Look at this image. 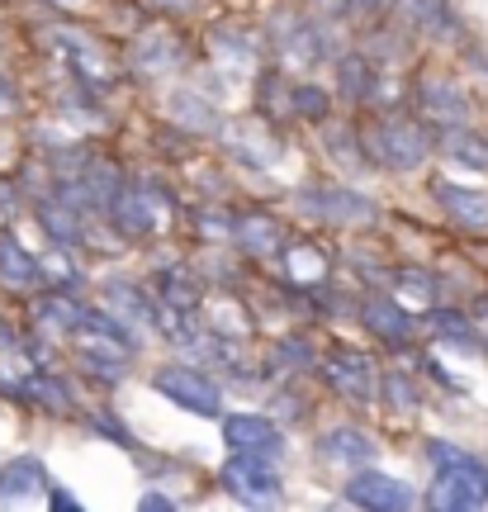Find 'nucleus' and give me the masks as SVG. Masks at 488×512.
Segmentation results:
<instances>
[{
  "label": "nucleus",
  "mask_w": 488,
  "mask_h": 512,
  "mask_svg": "<svg viewBox=\"0 0 488 512\" xmlns=\"http://www.w3.org/2000/svg\"><path fill=\"white\" fill-rule=\"evenodd\" d=\"M432 195L441 200V209H446L460 228H488V195L465 190V185H451V181H436Z\"/></svg>",
  "instance_id": "9b49d317"
},
{
  "label": "nucleus",
  "mask_w": 488,
  "mask_h": 512,
  "mask_svg": "<svg viewBox=\"0 0 488 512\" xmlns=\"http://www.w3.org/2000/svg\"><path fill=\"white\" fill-rule=\"evenodd\" d=\"M233 238L242 252L252 256H275L280 252V242H285V228L271 219V214H242V219L233 223Z\"/></svg>",
  "instance_id": "ddd939ff"
},
{
  "label": "nucleus",
  "mask_w": 488,
  "mask_h": 512,
  "mask_svg": "<svg viewBox=\"0 0 488 512\" xmlns=\"http://www.w3.org/2000/svg\"><path fill=\"white\" fill-rule=\"evenodd\" d=\"M138 508H152V512H171V508H176V498H166V494H143V498H138Z\"/></svg>",
  "instance_id": "393cba45"
},
{
  "label": "nucleus",
  "mask_w": 488,
  "mask_h": 512,
  "mask_svg": "<svg viewBox=\"0 0 488 512\" xmlns=\"http://www.w3.org/2000/svg\"><path fill=\"white\" fill-rule=\"evenodd\" d=\"M446 157L460 162L465 171H488V138H474V133H451L446 138Z\"/></svg>",
  "instance_id": "a211bd4d"
},
{
  "label": "nucleus",
  "mask_w": 488,
  "mask_h": 512,
  "mask_svg": "<svg viewBox=\"0 0 488 512\" xmlns=\"http://www.w3.org/2000/svg\"><path fill=\"white\" fill-rule=\"evenodd\" d=\"M38 219L48 223V233H53V238H62V242L76 238V219L67 214V209H57V204H43V214H38Z\"/></svg>",
  "instance_id": "b1692460"
},
{
  "label": "nucleus",
  "mask_w": 488,
  "mask_h": 512,
  "mask_svg": "<svg viewBox=\"0 0 488 512\" xmlns=\"http://www.w3.org/2000/svg\"><path fill=\"white\" fill-rule=\"evenodd\" d=\"M15 342H19V337H15V332H10V323H0V351H10V347H15Z\"/></svg>",
  "instance_id": "cd10ccee"
},
{
  "label": "nucleus",
  "mask_w": 488,
  "mask_h": 512,
  "mask_svg": "<svg viewBox=\"0 0 488 512\" xmlns=\"http://www.w3.org/2000/svg\"><path fill=\"white\" fill-rule=\"evenodd\" d=\"M318 451H323L327 465H370L375 460V441L356 432V427H332Z\"/></svg>",
  "instance_id": "2eb2a0df"
},
{
  "label": "nucleus",
  "mask_w": 488,
  "mask_h": 512,
  "mask_svg": "<svg viewBox=\"0 0 488 512\" xmlns=\"http://www.w3.org/2000/svg\"><path fill=\"white\" fill-rule=\"evenodd\" d=\"M299 209L318 223H370L375 219V204L356 195V190H342V185H318V190H304L299 195Z\"/></svg>",
  "instance_id": "6e6552de"
},
{
  "label": "nucleus",
  "mask_w": 488,
  "mask_h": 512,
  "mask_svg": "<svg viewBox=\"0 0 488 512\" xmlns=\"http://www.w3.org/2000/svg\"><path fill=\"white\" fill-rule=\"evenodd\" d=\"M323 375H327V384H332L346 403H356V408H365V403L375 399V361L361 356V351H351V347L327 351Z\"/></svg>",
  "instance_id": "0eeeda50"
},
{
  "label": "nucleus",
  "mask_w": 488,
  "mask_h": 512,
  "mask_svg": "<svg viewBox=\"0 0 488 512\" xmlns=\"http://www.w3.org/2000/svg\"><path fill=\"white\" fill-rule=\"evenodd\" d=\"M318 5H323L327 15H346L351 10V0H318Z\"/></svg>",
  "instance_id": "bb28decb"
},
{
  "label": "nucleus",
  "mask_w": 488,
  "mask_h": 512,
  "mask_svg": "<svg viewBox=\"0 0 488 512\" xmlns=\"http://www.w3.org/2000/svg\"><path fill=\"white\" fill-rule=\"evenodd\" d=\"M223 441L237 456H261V460H280L285 456V432L261 413H228L223 418Z\"/></svg>",
  "instance_id": "423d86ee"
},
{
  "label": "nucleus",
  "mask_w": 488,
  "mask_h": 512,
  "mask_svg": "<svg viewBox=\"0 0 488 512\" xmlns=\"http://www.w3.org/2000/svg\"><path fill=\"white\" fill-rule=\"evenodd\" d=\"M436 337L451 342V347H460V351H479V332H470V318L455 313V309L436 313Z\"/></svg>",
  "instance_id": "6ab92c4d"
},
{
  "label": "nucleus",
  "mask_w": 488,
  "mask_h": 512,
  "mask_svg": "<svg viewBox=\"0 0 488 512\" xmlns=\"http://www.w3.org/2000/svg\"><path fill=\"white\" fill-rule=\"evenodd\" d=\"M109 209H114V223L124 228L128 238H147L157 228V209H152V200H147L143 190H124Z\"/></svg>",
  "instance_id": "f3484780"
},
{
  "label": "nucleus",
  "mask_w": 488,
  "mask_h": 512,
  "mask_svg": "<svg viewBox=\"0 0 488 512\" xmlns=\"http://www.w3.org/2000/svg\"><path fill=\"white\" fill-rule=\"evenodd\" d=\"M427 460L436 465L432 494H427V508L436 512H474L488 503V465L470 451H460L451 441H432L427 446Z\"/></svg>",
  "instance_id": "f257e3e1"
},
{
  "label": "nucleus",
  "mask_w": 488,
  "mask_h": 512,
  "mask_svg": "<svg viewBox=\"0 0 488 512\" xmlns=\"http://www.w3.org/2000/svg\"><path fill=\"white\" fill-rule=\"evenodd\" d=\"M384 399H389V408H398V413H413L417 408L413 380H403V375H384Z\"/></svg>",
  "instance_id": "4be33fe9"
},
{
  "label": "nucleus",
  "mask_w": 488,
  "mask_h": 512,
  "mask_svg": "<svg viewBox=\"0 0 488 512\" xmlns=\"http://www.w3.org/2000/svg\"><path fill=\"white\" fill-rule=\"evenodd\" d=\"M422 114L441 128H460L470 119V105H465V95L455 91V81H436L432 76V81L422 86Z\"/></svg>",
  "instance_id": "f8f14e48"
},
{
  "label": "nucleus",
  "mask_w": 488,
  "mask_h": 512,
  "mask_svg": "<svg viewBox=\"0 0 488 512\" xmlns=\"http://www.w3.org/2000/svg\"><path fill=\"white\" fill-rule=\"evenodd\" d=\"M342 498L351 508H375V512H403L417 503V494L403 484V479L384 475V470H370V465H361L356 475L346 479Z\"/></svg>",
  "instance_id": "39448f33"
},
{
  "label": "nucleus",
  "mask_w": 488,
  "mask_h": 512,
  "mask_svg": "<svg viewBox=\"0 0 488 512\" xmlns=\"http://www.w3.org/2000/svg\"><path fill=\"white\" fill-rule=\"evenodd\" d=\"M361 323H365L370 332H375V337H384L389 347H403V342L413 337V318H408V309H403L398 299H384V294L365 299Z\"/></svg>",
  "instance_id": "9d476101"
},
{
  "label": "nucleus",
  "mask_w": 488,
  "mask_h": 512,
  "mask_svg": "<svg viewBox=\"0 0 488 512\" xmlns=\"http://www.w3.org/2000/svg\"><path fill=\"white\" fill-rule=\"evenodd\" d=\"M218 484L237 498V503H271L280 498V475H275V460H261V456H237L218 470Z\"/></svg>",
  "instance_id": "20e7f679"
},
{
  "label": "nucleus",
  "mask_w": 488,
  "mask_h": 512,
  "mask_svg": "<svg viewBox=\"0 0 488 512\" xmlns=\"http://www.w3.org/2000/svg\"><path fill=\"white\" fill-rule=\"evenodd\" d=\"M275 48L285 67H313L323 57V38L304 19H275Z\"/></svg>",
  "instance_id": "1a4fd4ad"
},
{
  "label": "nucleus",
  "mask_w": 488,
  "mask_h": 512,
  "mask_svg": "<svg viewBox=\"0 0 488 512\" xmlns=\"http://www.w3.org/2000/svg\"><path fill=\"white\" fill-rule=\"evenodd\" d=\"M152 389L171 399L176 408L185 413H195V418H218L223 413V394H218V384L204 375V370H190V366H162L152 375Z\"/></svg>",
  "instance_id": "f03ea898"
},
{
  "label": "nucleus",
  "mask_w": 488,
  "mask_h": 512,
  "mask_svg": "<svg viewBox=\"0 0 488 512\" xmlns=\"http://www.w3.org/2000/svg\"><path fill=\"white\" fill-rule=\"evenodd\" d=\"M48 503H53V508H76V498L67 494V489H48Z\"/></svg>",
  "instance_id": "a878e982"
},
{
  "label": "nucleus",
  "mask_w": 488,
  "mask_h": 512,
  "mask_svg": "<svg viewBox=\"0 0 488 512\" xmlns=\"http://www.w3.org/2000/svg\"><path fill=\"white\" fill-rule=\"evenodd\" d=\"M484 332H488V328H484Z\"/></svg>",
  "instance_id": "c85d7f7f"
},
{
  "label": "nucleus",
  "mask_w": 488,
  "mask_h": 512,
  "mask_svg": "<svg viewBox=\"0 0 488 512\" xmlns=\"http://www.w3.org/2000/svg\"><path fill=\"white\" fill-rule=\"evenodd\" d=\"M138 57H147L143 72H166V67H176V57H181V48H176V38L171 34H152L138 43Z\"/></svg>",
  "instance_id": "aec40b11"
},
{
  "label": "nucleus",
  "mask_w": 488,
  "mask_h": 512,
  "mask_svg": "<svg viewBox=\"0 0 488 512\" xmlns=\"http://www.w3.org/2000/svg\"><path fill=\"white\" fill-rule=\"evenodd\" d=\"M375 152H380L384 166H394V171H417V166L427 162V152H432V138H427V128L413 124V119H403V114H389L375 124Z\"/></svg>",
  "instance_id": "7ed1b4c3"
},
{
  "label": "nucleus",
  "mask_w": 488,
  "mask_h": 512,
  "mask_svg": "<svg viewBox=\"0 0 488 512\" xmlns=\"http://www.w3.org/2000/svg\"><path fill=\"white\" fill-rule=\"evenodd\" d=\"M38 489H48V470H43V460L19 456V460H10V465L0 470V503H19V498L38 494Z\"/></svg>",
  "instance_id": "4468645a"
},
{
  "label": "nucleus",
  "mask_w": 488,
  "mask_h": 512,
  "mask_svg": "<svg viewBox=\"0 0 488 512\" xmlns=\"http://www.w3.org/2000/svg\"><path fill=\"white\" fill-rule=\"evenodd\" d=\"M0 280L10 285V290H34L43 271H38V261L24 247H19L10 233H0Z\"/></svg>",
  "instance_id": "dca6fc26"
},
{
  "label": "nucleus",
  "mask_w": 488,
  "mask_h": 512,
  "mask_svg": "<svg viewBox=\"0 0 488 512\" xmlns=\"http://www.w3.org/2000/svg\"><path fill=\"white\" fill-rule=\"evenodd\" d=\"M342 91L346 100H370L375 95V76L365 67V57H342Z\"/></svg>",
  "instance_id": "412c9836"
},
{
  "label": "nucleus",
  "mask_w": 488,
  "mask_h": 512,
  "mask_svg": "<svg viewBox=\"0 0 488 512\" xmlns=\"http://www.w3.org/2000/svg\"><path fill=\"white\" fill-rule=\"evenodd\" d=\"M294 110L304 114V119H327V91H318V86H299V91H294Z\"/></svg>",
  "instance_id": "5701e85b"
}]
</instances>
